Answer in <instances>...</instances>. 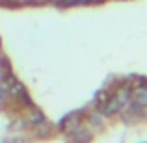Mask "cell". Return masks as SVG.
Instances as JSON below:
<instances>
[{
  "label": "cell",
  "instance_id": "cell-1",
  "mask_svg": "<svg viewBox=\"0 0 147 143\" xmlns=\"http://www.w3.org/2000/svg\"><path fill=\"white\" fill-rule=\"evenodd\" d=\"M138 100H140V102L142 104H144V100H145V102H147V91H138Z\"/></svg>",
  "mask_w": 147,
  "mask_h": 143
}]
</instances>
